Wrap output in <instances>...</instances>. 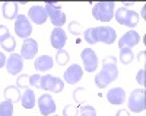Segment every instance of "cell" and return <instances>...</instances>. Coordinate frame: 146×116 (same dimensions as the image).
I'll list each match as a JSON object with an SVG mask.
<instances>
[{
  "mask_svg": "<svg viewBox=\"0 0 146 116\" xmlns=\"http://www.w3.org/2000/svg\"><path fill=\"white\" fill-rule=\"evenodd\" d=\"M118 77V67H117V58L110 55L107 58H104L102 61V68L101 71L96 73L95 76V86L98 89H105L107 86H110L115 81Z\"/></svg>",
  "mask_w": 146,
  "mask_h": 116,
  "instance_id": "1",
  "label": "cell"
},
{
  "mask_svg": "<svg viewBox=\"0 0 146 116\" xmlns=\"http://www.w3.org/2000/svg\"><path fill=\"white\" fill-rule=\"evenodd\" d=\"M115 13V3L114 2H98L92 7V16L98 22L108 23L114 18Z\"/></svg>",
  "mask_w": 146,
  "mask_h": 116,
  "instance_id": "2",
  "label": "cell"
},
{
  "mask_svg": "<svg viewBox=\"0 0 146 116\" xmlns=\"http://www.w3.org/2000/svg\"><path fill=\"white\" fill-rule=\"evenodd\" d=\"M114 18H115V20L120 23V25L127 26V28H135L137 23H139V15H137V12L126 9V7L117 9V12L114 13Z\"/></svg>",
  "mask_w": 146,
  "mask_h": 116,
  "instance_id": "3",
  "label": "cell"
},
{
  "mask_svg": "<svg viewBox=\"0 0 146 116\" xmlns=\"http://www.w3.org/2000/svg\"><path fill=\"white\" fill-rule=\"evenodd\" d=\"M40 89L45 90V91H53V93H60L64 89V81L58 77H54L51 74H45L41 76V81H40Z\"/></svg>",
  "mask_w": 146,
  "mask_h": 116,
  "instance_id": "4",
  "label": "cell"
},
{
  "mask_svg": "<svg viewBox=\"0 0 146 116\" xmlns=\"http://www.w3.org/2000/svg\"><path fill=\"white\" fill-rule=\"evenodd\" d=\"M146 104H145V90L136 89L130 93L129 96V110L133 113H140L145 112Z\"/></svg>",
  "mask_w": 146,
  "mask_h": 116,
  "instance_id": "5",
  "label": "cell"
},
{
  "mask_svg": "<svg viewBox=\"0 0 146 116\" xmlns=\"http://www.w3.org/2000/svg\"><path fill=\"white\" fill-rule=\"evenodd\" d=\"M44 9L47 12L48 19L54 25V28H62L66 23V15H64V12H62V7L60 6L53 5V3H47L44 6Z\"/></svg>",
  "mask_w": 146,
  "mask_h": 116,
  "instance_id": "6",
  "label": "cell"
},
{
  "mask_svg": "<svg viewBox=\"0 0 146 116\" xmlns=\"http://www.w3.org/2000/svg\"><path fill=\"white\" fill-rule=\"evenodd\" d=\"M15 33H16V36L22 39H28L29 35H32V25H31L28 16L18 15V18L15 19Z\"/></svg>",
  "mask_w": 146,
  "mask_h": 116,
  "instance_id": "7",
  "label": "cell"
},
{
  "mask_svg": "<svg viewBox=\"0 0 146 116\" xmlns=\"http://www.w3.org/2000/svg\"><path fill=\"white\" fill-rule=\"evenodd\" d=\"M80 58L83 63V70L88 73H94L98 68V57L92 48H85L80 52Z\"/></svg>",
  "mask_w": 146,
  "mask_h": 116,
  "instance_id": "8",
  "label": "cell"
},
{
  "mask_svg": "<svg viewBox=\"0 0 146 116\" xmlns=\"http://www.w3.org/2000/svg\"><path fill=\"white\" fill-rule=\"evenodd\" d=\"M36 103H38V109L42 116H50L56 112V102H54L53 96L48 94V93L41 94L38 97V100H36Z\"/></svg>",
  "mask_w": 146,
  "mask_h": 116,
  "instance_id": "9",
  "label": "cell"
},
{
  "mask_svg": "<svg viewBox=\"0 0 146 116\" xmlns=\"http://www.w3.org/2000/svg\"><path fill=\"white\" fill-rule=\"evenodd\" d=\"M38 54V42L32 38L23 39L22 46H21V57L22 60H34Z\"/></svg>",
  "mask_w": 146,
  "mask_h": 116,
  "instance_id": "10",
  "label": "cell"
},
{
  "mask_svg": "<svg viewBox=\"0 0 146 116\" xmlns=\"http://www.w3.org/2000/svg\"><path fill=\"white\" fill-rule=\"evenodd\" d=\"M6 70H7V73L12 74V76H18L21 74V71L23 70V60H22V57L19 54H15V52H12L10 57L6 58Z\"/></svg>",
  "mask_w": 146,
  "mask_h": 116,
  "instance_id": "11",
  "label": "cell"
},
{
  "mask_svg": "<svg viewBox=\"0 0 146 116\" xmlns=\"http://www.w3.org/2000/svg\"><path fill=\"white\" fill-rule=\"evenodd\" d=\"M96 38H98V42L111 45L117 39V32L111 26H96Z\"/></svg>",
  "mask_w": 146,
  "mask_h": 116,
  "instance_id": "12",
  "label": "cell"
},
{
  "mask_svg": "<svg viewBox=\"0 0 146 116\" xmlns=\"http://www.w3.org/2000/svg\"><path fill=\"white\" fill-rule=\"evenodd\" d=\"M83 77V70L79 64H72L63 74V78L69 84H76Z\"/></svg>",
  "mask_w": 146,
  "mask_h": 116,
  "instance_id": "13",
  "label": "cell"
},
{
  "mask_svg": "<svg viewBox=\"0 0 146 116\" xmlns=\"http://www.w3.org/2000/svg\"><path fill=\"white\" fill-rule=\"evenodd\" d=\"M140 42V35L136 32V31H129L126 32L123 36L118 39V48H129L131 50L133 46H136L137 44Z\"/></svg>",
  "mask_w": 146,
  "mask_h": 116,
  "instance_id": "14",
  "label": "cell"
},
{
  "mask_svg": "<svg viewBox=\"0 0 146 116\" xmlns=\"http://www.w3.org/2000/svg\"><path fill=\"white\" fill-rule=\"evenodd\" d=\"M28 19L31 23H35V25H44L48 16L42 6H32L28 12Z\"/></svg>",
  "mask_w": 146,
  "mask_h": 116,
  "instance_id": "15",
  "label": "cell"
},
{
  "mask_svg": "<svg viewBox=\"0 0 146 116\" xmlns=\"http://www.w3.org/2000/svg\"><path fill=\"white\" fill-rule=\"evenodd\" d=\"M50 42H51V46H53V48H56L57 51L58 50H63V46L67 42L66 32L62 28H54L51 31V35H50Z\"/></svg>",
  "mask_w": 146,
  "mask_h": 116,
  "instance_id": "16",
  "label": "cell"
},
{
  "mask_svg": "<svg viewBox=\"0 0 146 116\" xmlns=\"http://www.w3.org/2000/svg\"><path fill=\"white\" fill-rule=\"evenodd\" d=\"M107 100L111 103V104H115V106H118V104H123L126 102V91L124 89L121 87H114L111 90H108L107 93Z\"/></svg>",
  "mask_w": 146,
  "mask_h": 116,
  "instance_id": "17",
  "label": "cell"
},
{
  "mask_svg": "<svg viewBox=\"0 0 146 116\" xmlns=\"http://www.w3.org/2000/svg\"><path fill=\"white\" fill-rule=\"evenodd\" d=\"M54 65V60L50 57V55H41V57H36L35 58V63H34V67L36 71H41V73H45L48 70H51Z\"/></svg>",
  "mask_w": 146,
  "mask_h": 116,
  "instance_id": "18",
  "label": "cell"
},
{
  "mask_svg": "<svg viewBox=\"0 0 146 116\" xmlns=\"http://www.w3.org/2000/svg\"><path fill=\"white\" fill-rule=\"evenodd\" d=\"M21 103L23 109H34L35 108V91L32 89H25L21 96Z\"/></svg>",
  "mask_w": 146,
  "mask_h": 116,
  "instance_id": "19",
  "label": "cell"
},
{
  "mask_svg": "<svg viewBox=\"0 0 146 116\" xmlns=\"http://www.w3.org/2000/svg\"><path fill=\"white\" fill-rule=\"evenodd\" d=\"M18 3L16 2H5L3 3V7H2V13H3V18L6 19H16L18 18Z\"/></svg>",
  "mask_w": 146,
  "mask_h": 116,
  "instance_id": "20",
  "label": "cell"
},
{
  "mask_svg": "<svg viewBox=\"0 0 146 116\" xmlns=\"http://www.w3.org/2000/svg\"><path fill=\"white\" fill-rule=\"evenodd\" d=\"M3 94H5V99L10 103H18L21 100V96H22V93L19 91V89L16 86H7L3 91Z\"/></svg>",
  "mask_w": 146,
  "mask_h": 116,
  "instance_id": "21",
  "label": "cell"
},
{
  "mask_svg": "<svg viewBox=\"0 0 146 116\" xmlns=\"http://www.w3.org/2000/svg\"><path fill=\"white\" fill-rule=\"evenodd\" d=\"M73 99H75V102H76V104L79 108L82 106V104H85V102H86V99H88L86 89H83V87L76 89L75 91H73Z\"/></svg>",
  "mask_w": 146,
  "mask_h": 116,
  "instance_id": "22",
  "label": "cell"
},
{
  "mask_svg": "<svg viewBox=\"0 0 146 116\" xmlns=\"http://www.w3.org/2000/svg\"><path fill=\"white\" fill-rule=\"evenodd\" d=\"M83 39L86 41L89 45L98 44V38H96V26L95 28H88L83 32Z\"/></svg>",
  "mask_w": 146,
  "mask_h": 116,
  "instance_id": "23",
  "label": "cell"
},
{
  "mask_svg": "<svg viewBox=\"0 0 146 116\" xmlns=\"http://www.w3.org/2000/svg\"><path fill=\"white\" fill-rule=\"evenodd\" d=\"M133 58H135V54H133L131 50H129V48H121L120 50V61L124 65L130 64L133 61Z\"/></svg>",
  "mask_w": 146,
  "mask_h": 116,
  "instance_id": "24",
  "label": "cell"
},
{
  "mask_svg": "<svg viewBox=\"0 0 146 116\" xmlns=\"http://www.w3.org/2000/svg\"><path fill=\"white\" fill-rule=\"evenodd\" d=\"M0 45H2V48H3L6 52H10V54H12V52L15 51V48H16V39L10 35V36H7L5 41L0 42Z\"/></svg>",
  "mask_w": 146,
  "mask_h": 116,
  "instance_id": "25",
  "label": "cell"
},
{
  "mask_svg": "<svg viewBox=\"0 0 146 116\" xmlns=\"http://www.w3.org/2000/svg\"><path fill=\"white\" fill-rule=\"evenodd\" d=\"M0 116H13V103L7 100L0 102Z\"/></svg>",
  "mask_w": 146,
  "mask_h": 116,
  "instance_id": "26",
  "label": "cell"
},
{
  "mask_svg": "<svg viewBox=\"0 0 146 116\" xmlns=\"http://www.w3.org/2000/svg\"><path fill=\"white\" fill-rule=\"evenodd\" d=\"M70 61V55L66 50H58L57 54H56V63L58 65H66L67 63Z\"/></svg>",
  "mask_w": 146,
  "mask_h": 116,
  "instance_id": "27",
  "label": "cell"
},
{
  "mask_svg": "<svg viewBox=\"0 0 146 116\" xmlns=\"http://www.w3.org/2000/svg\"><path fill=\"white\" fill-rule=\"evenodd\" d=\"M16 87L18 89H31V86H29V76L28 74H21L19 77H18V80H16Z\"/></svg>",
  "mask_w": 146,
  "mask_h": 116,
  "instance_id": "28",
  "label": "cell"
},
{
  "mask_svg": "<svg viewBox=\"0 0 146 116\" xmlns=\"http://www.w3.org/2000/svg\"><path fill=\"white\" fill-rule=\"evenodd\" d=\"M79 116H96V110L91 104H83L79 108Z\"/></svg>",
  "mask_w": 146,
  "mask_h": 116,
  "instance_id": "29",
  "label": "cell"
},
{
  "mask_svg": "<svg viewBox=\"0 0 146 116\" xmlns=\"http://www.w3.org/2000/svg\"><path fill=\"white\" fill-rule=\"evenodd\" d=\"M63 116H79V106L78 104H67V106H64Z\"/></svg>",
  "mask_w": 146,
  "mask_h": 116,
  "instance_id": "30",
  "label": "cell"
},
{
  "mask_svg": "<svg viewBox=\"0 0 146 116\" xmlns=\"http://www.w3.org/2000/svg\"><path fill=\"white\" fill-rule=\"evenodd\" d=\"M69 32L72 35H75V36H79L82 35V28H80V23L78 20H72L69 23Z\"/></svg>",
  "mask_w": 146,
  "mask_h": 116,
  "instance_id": "31",
  "label": "cell"
},
{
  "mask_svg": "<svg viewBox=\"0 0 146 116\" xmlns=\"http://www.w3.org/2000/svg\"><path fill=\"white\" fill-rule=\"evenodd\" d=\"M40 81H41V76L40 74H31L29 76V86L40 89Z\"/></svg>",
  "mask_w": 146,
  "mask_h": 116,
  "instance_id": "32",
  "label": "cell"
},
{
  "mask_svg": "<svg viewBox=\"0 0 146 116\" xmlns=\"http://www.w3.org/2000/svg\"><path fill=\"white\" fill-rule=\"evenodd\" d=\"M7 36H10V32H9L7 26H5V25H0V42L5 41Z\"/></svg>",
  "mask_w": 146,
  "mask_h": 116,
  "instance_id": "33",
  "label": "cell"
},
{
  "mask_svg": "<svg viewBox=\"0 0 146 116\" xmlns=\"http://www.w3.org/2000/svg\"><path fill=\"white\" fill-rule=\"evenodd\" d=\"M136 81H137L140 86H145V68H142V70H139V71H137Z\"/></svg>",
  "mask_w": 146,
  "mask_h": 116,
  "instance_id": "34",
  "label": "cell"
},
{
  "mask_svg": "<svg viewBox=\"0 0 146 116\" xmlns=\"http://www.w3.org/2000/svg\"><path fill=\"white\" fill-rule=\"evenodd\" d=\"M115 116H130V113L127 109H120V110H117Z\"/></svg>",
  "mask_w": 146,
  "mask_h": 116,
  "instance_id": "35",
  "label": "cell"
},
{
  "mask_svg": "<svg viewBox=\"0 0 146 116\" xmlns=\"http://www.w3.org/2000/svg\"><path fill=\"white\" fill-rule=\"evenodd\" d=\"M6 65V55L3 52H0V68Z\"/></svg>",
  "mask_w": 146,
  "mask_h": 116,
  "instance_id": "36",
  "label": "cell"
},
{
  "mask_svg": "<svg viewBox=\"0 0 146 116\" xmlns=\"http://www.w3.org/2000/svg\"><path fill=\"white\" fill-rule=\"evenodd\" d=\"M145 55H146V52H145V51L139 52V55H137V61H139V63H142L143 65H145Z\"/></svg>",
  "mask_w": 146,
  "mask_h": 116,
  "instance_id": "37",
  "label": "cell"
},
{
  "mask_svg": "<svg viewBox=\"0 0 146 116\" xmlns=\"http://www.w3.org/2000/svg\"><path fill=\"white\" fill-rule=\"evenodd\" d=\"M54 116H58V115H54Z\"/></svg>",
  "mask_w": 146,
  "mask_h": 116,
  "instance_id": "38",
  "label": "cell"
}]
</instances>
